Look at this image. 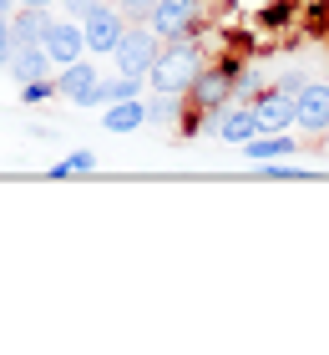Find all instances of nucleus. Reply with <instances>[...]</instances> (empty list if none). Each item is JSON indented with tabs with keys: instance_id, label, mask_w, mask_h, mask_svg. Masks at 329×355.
Masks as SVG:
<instances>
[{
	"instance_id": "aec40b11",
	"label": "nucleus",
	"mask_w": 329,
	"mask_h": 355,
	"mask_svg": "<svg viewBox=\"0 0 329 355\" xmlns=\"http://www.w3.org/2000/svg\"><path fill=\"white\" fill-rule=\"evenodd\" d=\"M102 6V0H66V10H71V21H87V15Z\"/></svg>"
},
{
	"instance_id": "412c9836",
	"label": "nucleus",
	"mask_w": 329,
	"mask_h": 355,
	"mask_svg": "<svg viewBox=\"0 0 329 355\" xmlns=\"http://www.w3.org/2000/svg\"><path fill=\"white\" fill-rule=\"evenodd\" d=\"M258 178H304V168H278V163H269V168H258Z\"/></svg>"
},
{
	"instance_id": "20e7f679",
	"label": "nucleus",
	"mask_w": 329,
	"mask_h": 355,
	"mask_svg": "<svg viewBox=\"0 0 329 355\" xmlns=\"http://www.w3.org/2000/svg\"><path fill=\"white\" fill-rule=\"evenodd\" d=\"M147 26L162 41H193L197 36V0H157L147 10Z\"/></svg>"
},
{
	"instance_id": "423d86ee",
	"label": "nucleus",
	"mask_w": 329,
	"mask_h": 355,
	"mask_svg": "<svg viewBox=\"0 0 329 355\" xmlns=\"http://www.w3.org/2000/svg\"><path fill=\"white\" fill-rule=\"evenodd\" d=\"M81 36H87V51L112 56V51H117V41L127 36V15L112 10V6H96L87 21H81Z\"/></svg>"
},
{
	"instance_id": "4be33fe9",
	"label": "nucleus",
	"mask_w": 329,
	"mask_h": 355,
	"mask_svg": "<svg viewBox=\"0 0 329 355\" xmlns=\"http://www.w3.org/2000/svg\"><path fill=\"white\" fill-rule=\"evenodd\" d=\"M15 6H21V0H0V21H10V15H15Z\"/></svg>"
},
{
	"instance_id": "dca6fc26",
	"label": "nucleus",
	"mask_w": 329,
	"mask_h": 355,
	"mask_svg": "<svg viewBox=\"0 0 329 355\" xmlns=\"http://www.w3.org/2000/svg\"><path fill=\"white\" fill-rule=\"evenodd\" d=\"M91 168H96V157H91V153H71L66 163L51 168V178H76V173H91Z\"/></svg>"
},
{
	"instance_id": "ddd939ff",
	"label": "nucleus",
	"mask_w": 329,
	"mask_h": 355,
	"mask_svg": "<svg viewBox=\"0 0 329 355\" xmlns=\"http://www.w3.org/2000/svg\"><path fill=\"white\" fill-rule=\"evenodd\" d=\"M142 122H147V107L137 102V96H127V102H107V117H102L107 132H137Z\"/></svg>"
},
{
	"instance_id": "1a4fd4ad",
	"label": "nucleus",
	"mask_w": 329,
	"mask_h": 355,
	"mask_svg": "<svg viewBox=\"0 0 329 355\" xmlns=\"http://www.w3.org/2000/svg\"><path fill=\"white\" fill-rule=\"evenodd\" d=\"M96 67L91 61H71L61 76H56V92L66 96V102H76V107H91V96H96Z\"/></svg>"
},
{
	"instance_id": "6e6552de",
	"label": "nucleus",
	"mask_w": 329,
	"mask_h": 355,
	"mask_svg": "<svg viewBox=\"0 0 329 355\" xmlns=\"http://www.w3.org/2000/svg\"><path fill=\"white\" fill-rule=\"evenodd\" d=\"M46 56L61 61V67H71V61H81V51H87V36H81V21H51L46 26Z\"/></svg>"
},
{
	"instance_id": "9b49d317",
	"label": "nucleus",
	"mask_w": 329,
	"mask_h": 355,
	"mask_svg": "<svg viewBox=\"0 0 329 355\" xmlns=\"http://www.w3.org/2000/svg\"><path fill=\"white\" fill-rule=\"evenodd\" d=\"M46 67H51V56H46V46H41V41H36V46H15V56L6 61V76L26 87V82H41Z\"/></svg>"
},
{
	"instance_id": "7ed1b4c3",
	"label": "nucleus",
	"mask_w": 329,
	"mask_h": 355,
	"mask_svg": "<svg viewBox=\"0 0 329 355\" xmlns=\"http://www.w3.org/2000/svg\"><path fill=\"white\" fill-rule=\"evenodd\" d=\"M157 41L162 36L152 26H127V36L117 41V51H112V56H117V67H122V76H147V71H152V61L162 51Z\"/></svg>"
},
{
	"instance_id": "6ab92c4d",
	"label": "nucleus",
	"mask_w": 329,
	"mask_h": 355,
	"mask_svg": "<svg viewBox=\"0 0 329 355\" xmlns=\"http://www.w3.org/2000/svg\"><path fill=\"white\" fill-rule=\"evenodd\" d=\"M152 6H157V0H122V15H127V21H147Z\"/></svg>"
},
{
	"instance_id": "4468645a",
	"label": "nucleus",
	"mask_w": 329,
	"mask_h": 355,
	"mask_svg": "<svg viewBox=\"0 0 329 355\" xmlns=\"http://www.w3.org/2000/svg\"><path fill=\"white\" fill-rule=\"evenodd\" d=\"M243 153H249V157H258V163H263V157H294V137L289 132H258V137H249V142H243Z\"/></svg>"
},
{
	"instance_id": "39448f33",
	"label": "nucleus",
	"mask_w": 329,
	"mask_h": 355,
	"mask_svg": "<svg viewBox=\"0 0 329 355\" xmlns=\"http://www.w3.org/2000/svg\"><path fill=\"white\" fill-rule=\"evenodd\" d=\"M294 127L309 137L329 132V87L324 82H304L299 96H294Z\"/></svg>"
},
{
	"instance_id": "f3484780",
	"label": "nucleus",
	"mask_w": 329,
	"mask_h": 355,
	"mask_svg": "<svg viewBox=\"0 0 329 355\" xmlns=\"http://www.w3.org/2000/svg\"><path fill=\"white\" fill-rule=\"evenodd\" d=\"M21 96H26V102H46V96H56V82H46V76H41V82H26Z\"/></svg>"
},
{
	"instance_id": "2eb2a0df",
	"label": "nucleus",
	"mask_w": 329,
	"mask_h": 355,
	"mask_svg": "<svg viewBox=\"0 0 329 355\" xmlns=\"http://www.w3.org/2000/svg\"><path fill=\"white\" fill-rule=\"evenodd\" d=\"M177 112H183V96H168V92H157V102L147 107V122H157V127H168Z\"/></svg>"
},
{
	"instance_id": "5701e85b",
	"label": "nucleus",
	"mask_w": 329,
	"mask_h": 355,
	"mask_svg": "<svg viewBox=\"0 0 329 355\" xmlns=\"http://www.w3.org/2000/svg\"><path fill=\"white\" fill-rule=\"evenodd\" d=\"M21 6H51V0H21Z\"/></svg>"
},
{
	"instance_id": "0eeeda50",
	"label": "nucleus",
	"mask_w": 329,
	"mask_h": 355,
	"mask_svg": "<svg viewBox=\"0 0 329 355\" xmlns=\"http://www.w3.org/2000/svg\"><path fill=\"white\" fill-rule=\"evenodd\" d=\"M254 117H258V132H289L294 127V96L284 87H263L258 96H249Z\"/></svg>"
},
{
	"instance_id": "f8f14e48",
	"label": "nucleus",
	"mask_w": 329,
	"mask_h": 355,
	"mask_svg": "<svg viewBox=\"0 0 329 355\" xmlns=\"http://www.w3.org/2000/svg\"><path fill=\"white\" fill-rule=\"evenodd\" d=\"M46 6H15V15H10V31H15V46H36V41H46Z\"/></svg>"
},
{
	"instance_id": "9d476101",
	"label": "nucleus",
	"mask_w": 329,
	"mask_h": 355,
	"mask_svg": "<svg viewBox=\"0 0 329 355\" xmlns=\"http://www.w3.org/2000/svg\"><path fill=\"white\" fill-rule=\"evenodd\" d=\"M213 132H218L223 142H249V137H258V117H254V107L243 102V107H218V122H213Z\"/></svg>"
},
{
	"instance_id": "f257e3e1",
	"label": "nucleus",
	"mask_w": 329,
	"mask_h": 355,
	"mask_svg": "<svg viewBox=\"0 0 329 355\" xmlns=\"http://www.w3.org/2000/svg\"><path fill=\"white\" fill-rule=\"evenodd\" d=\"M197 71H203V51H197L193 41H168V51H157L147 82H152V92L188 96V87L197 82Z\"/></svg>"
},
{
	"instance_id": "f03ea898",
	"label": "nucleus",
	"mask_w": 329,
	"mask_h": 355,
	"mask_svg": "<svg viewBox=\"0 0 329 355\" xmlns=\"http://www.w3.org/2000/svg\"><path fill=\"white\" fill-rule=\"evenodd\" d=\"M233 76H238V61L203 67V71H197V82L188 87V102H193L197 112H218V107H228V96H233Z\"/></svg>"
},
{
	"instance_id": "a211bd4d",
	"label": "nucleus",
	"mask_w": 329,
	"mask_h": 355,
	"mask_svg": "<svg viewBox=\"0 0 329 355\" xmlns=\"http://www.w3.org/2000/svg\"><path fill=\"white\" fill-rule=\"evenodd\" d=\"M10 56H15V31H10V21H0V71H6Z\"/></svg>"
}]
</instances>
